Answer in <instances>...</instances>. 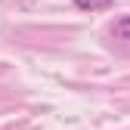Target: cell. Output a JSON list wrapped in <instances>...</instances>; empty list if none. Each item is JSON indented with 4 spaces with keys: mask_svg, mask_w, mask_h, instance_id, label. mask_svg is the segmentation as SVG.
Masks as SVG:
<instances>
[{
    "mask_svg": "<svg viewBox=\"0 0 130 130\" xmlns=\"http://www.w3.org/2000/svg\"><path fill=\"white\" fill-rule=\"evenodd\" d=\"M111 34H115L118 40H127L130 43V15H121V19L111 22Z\"/></svg>",
    "mask_w": 130,
    "mask_h": 130,
    "instance_id": "6da1fadb",
    "label": "cell"
},
{
    "mask_svg": "<svg viewBox=\"0 0 130 130\" xmlns=\"http://www.w3.org/2000/svg\"><path fill=\"white\" fill-rule=\"evenodd\" d=\"M74 6L84 9V12H96V9H108L111 0H74Z\"/></svg>",
    "mask_w": 130,
    "mask_h": 130,
    "instance_id": "7a4b0ae2",
    "label": "cell"
}]
</instances>
